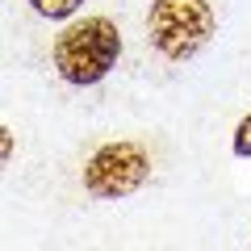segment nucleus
Segmentation results:
<instances>
[{
	"instance_id": "f257e3e1",
	"label": "nucleus",
	"mask_w": 251,
	"mask_h": 251,
	"mask_svg": "<svg viewBox=\"0 0 251 251\" xmlns=\"http://www.w3.org/2000/svg\"><path fill=\"white\" fill-rule=\"evenodd\" d=\"M122 59V34L109 17H84L63 25V34L50 46V63L63 84L75 88H92L100 84Z\"/></svg>"
},
{
	"instance_id": "f03ea898",
	"label": "nucleus",
	"mask_w": 251,
	"mask_h": 251,
	"mask_svg": "<svg viewBox=\"0 0 251 251\" xmlns=\"http://www.w3.org/2000/svg\"><path fill=\"white\" fill-rule=\"evenodd\" d=\"M218 34V17L209 0H151L147 9V38L172 63H188Z\"/></svg>"
},
{
	"instance_id": "7ed1b4c3",
	"label": "nucleus",
	"mask_w": 251,
	"mask_h": 251,
	"mask_svg": "<svg viewBox=\"0 0 251 251\" xmlns=\"http://www.w3.org/2000/svg\"><path fill=\"white\" fill-rule=\"evenodd\" d=\"M151 155L138 143H105L84 163V193L97 201H122L147 184Z\"/></svg>"
},
{
	"instance_id": "20e7f679",
	"label": "nucleus",
	"mask_w": 251,
	"mask_h": 251,
	"mask_svg": "<svg viewBox=\"0 0 251 251\" xmlns=\"http://www.w3.org/2000/svg\"><path fill=\"white\" fill-rule=\"evenodd\" d=\"M29 9L46 21H72L84 9V0H29Z\"/></svg>"
},
{
	"instance_id": "39448f33",
	"label": "nucleus",
	"mask_w": 251,
	"mask_h": 251,
	"mask_svg": "<svg viewBox=\"0 0 251 251\" xmlns=\"http://www.w3.org/2000/svg\"><path fill=\"white\" fill-rule=\"evenodd\" d=\"M230 151L239 155V159H251V113L243 117L239 126H234V134H230Z\"/></svg>"
},
{
	"instance_id": "423d86ee",
	"label": "nucleus",
	"mask_w": 251,
	"mask_h": 251,
	"mask_svg": "<svg viewBox=\"0 0 251 251\" xmlns=\"http://www.w3.org/2000/svg\"><path fill=\"white\" fill-rule=\"evenodd\" d=\"M0 155H4V163H13V130L9 126H0Z\"/></svg>"
}]
</instances>
